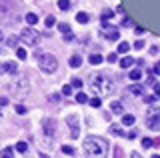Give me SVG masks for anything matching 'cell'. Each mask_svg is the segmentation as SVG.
<instances>
[{
	"label": "cell",
	"instance_id": "6da1fadb",
	"mask_svg": "<svg viewBox=\"0 0 160 158\" xmlns=\"http://www.w3.org/2000/svg\"><path fill=\"white\" fill-rule=\"evenodd\" d=\"M84 152L88 158H106L108 142L102 136H86L84 138Z\"/></svg>",
	"mask_w": 160,
	"mask_h": 158
},
{
	"label": "cell",
	"instance_id": "7a4b0ae2",
	"mask_svg": "<svg viewBox=\"0 0 160 158\" xmlns=\"http://www.w3.org/2000/svg\"><path fill=\"white\" fill-rule=\"evenodd\" d=\"M90 86H92V90L96 92L98 96H110L112 90H114V80L106 72H100V74H96V76L92 78V84Z\"/></svg>",
	"mask_w": 160,
	"mask_h": 158
},
{
	"label": "cell",
	"instance_id": "3957f363",
	"mask_svg": "<svg viewBox=\"0 0 160 158\" xmlns=\"http://www.w3.org/2000/svg\"><path fill=\"white\" fill-rule=\"evenodd\" d=\"M38 64H40V70L46 72V74H52L58 68L56 56H54V54H48V52H44V54H40V56H38Z\"/></svg>",
	"mask_w": 160,
	"mask_h": 158
},
{
	"label": "cell",
	"instance_id": "277c9868",
	"mask_svg": "<svg viewBox=\"0 0 160 158\" xmlns=\"http://www.w3.org/2000/svg\"><path fill=\"white\" fill-rule=\"evenodd\" d=\"M20 40L28 44V46H36L40 42V34L34 28H24V30H20Z\"/></svg>",
	"mask_w": 160,
	"mask_h": 158
},
{
	"label": "cell",
	"instance_id": "5b68a950",
	"mask_svg": "<svg viewBox=\"0 0 160 158\" xmlns=\"http://www.w3.org/2000/svg\"><path fill=\"white\" fill-rule=\"evenodd\" d=\"M146 126L150 128V130H154V132L160 130V110L150 108L148 114H146Z\"/></svg>",
	"mask_w": 160,
	"mask_h": 158
},
{
	"label": "cell",
	"instance_id": "8992f818",
	"mask_svg": "<svg viewBox=\"0 0 160 158\" xmlns=\"http://www.w3.org/2000/svg\"><path fill=\"white\" fill-rule=\"evenodd\" d=\"M102 36L106 38V40H118V38H120L118 26H104L102 28Z\"/></svg>",
	"mask_w": 160,
	"mask_h": 158
},
{
	"label": "cell",
	"instance_id": "52a82bcc",
	"mask_svg": "<svg viewBox=\"0 0 160 158\" xmlns=\"http://www.w3.org/2000/svg\"><path fill=\"white\" fill-rule=\"evenodd\" d=\"M66 124L70 126V136H72V138H78V128H80V122H78V118L74 116V114L66 116Z\"/></svg>",
	"mask_w": 160,
	"mask_h": 158
},
{
	"label": "cell",
	"instance_id": "ba28073f",
	"mask_svg": "<svg viewBox=\"0 0 160 158\" xmlns=\"http://www.w3.org/2000/svg\"><path fill=\"white\" fill-rule=\"evenodd\" d=\"M58 30L62 32V36L66 38V40H74V34H72V28H70V24L60 22V24H58Z\"/></svg>",
	"mask_w": 160,
	"mask_h": 158
},
{
	"label": "cell",
	"instance_id": "9c48e42d",
	"mask_svg": "<svg viewBox=\"0 0 160 158\" xmlns=\"http://www.w3.org/2000/svg\"><path fill=\"white\" fill-rule=\"evenodd\" d=\"M126 92L128 94H132V96H142L144 94V86H140V84H130L126 88Z\"/></svg>",
	"mask_w": 160,
	"mask_h": 158
},
{
	"label": "cell",
	"instance_id": "30bf717a",
	"mask_svg": "<svg viewBox=\"0 0 160 158\" xmlns=\"http://www.w3.org/2000/svg\"><path fill=\"white\" fill-rule=\"evenodd\" d=\"M110 112H112V114H124V106H122V102H118V100L110 102Z\"/></svg>",
	"mask_w": 160,
	"mask_h": 158
},
{
	"label": "cell",
	"instance_id": "8fae6325",
	"mask_svg": "<svg viewBox=\"0 0 160 158\" xmlns=\"http://www.w3.org/2000/svg\"><path fill=\"white\" fill-rule=\"evenodd\" d=\"M44 134H46V136L54 134V120H52V118H50V120H44Z\"/></svg>",
	"mask_w": 160,
	"mask_h": 158
},
{
	"label": "cell",
	"instance_id": "7c38bea8",
	"mask_svg": "<svg viewBox=\"0 0 160 158\" xmlns=\"http://www.w3.org/2000/svg\"><path fill=\"white\" fill-rule=\"evenodd\" d=\"M68 64H70V66H72V68H78L80 64H82V56H80V54H74V56H70Z\"/></svg>",
	"mask_w": 160,
	"mask_h": 158
},
{
	"label": "cell",
	"instance_id": "4fadbf2b",
	"mask_svg": "<svg viewBox=\"0 0 160 158\" xmlns=\"http://www.w3.org/2000/svg\"><path fill=\"white\" fill-rule=\"evenodd\" d=\"M134 122H136V118H134L132 114H124V116H122V124H124V126H132Z\"/></svg>",
	"mask_w": 160,
	"mask_h": 158
},
{
	"label": "cell",
	"instance_id": "5bb4252c",
	"mask_svg": "<svg viewBox=\"0 0 160 158\" xmlns=\"http://www.w3.org/2000/svg\"><path fill=\"white\" fill-rule=\"evenodd\" d=\"M4 66H6V72H10V74H14V76H16V72H18L16 62H6Z\"/></svg>",
	"mask_w": 160,
	"mask_h": 158
},
{
	"label": "cell",
	"instance_id": "9a60e30c",
	"mask_svg": "<svg viewBox=\"0 0 160 158\" xmlns=\"http://www.w3.org/2000/svg\"><path fill=\"white\" fill-rule=\"evenodd\" d=\"M76 20H78L80 24H86V22H90V16H88L86 12H78V14H76Z\"/></svg>",
	"mask_w": 160,
	"mask_h": 158
},
{
	"label": "cell",
	"instance_id": "2e32d148",
	"mask_svg": "<svg viewBox=\"0 0 160 158\" xmlns=\"http://www.w3.org/2000/svg\"><path fill=\"white\" fill-rule=\"evenodd\" d=\"M110 132H112V134H116V136H126V132H122V128H120L118 124H112V126H110Z\"/></svg>",
	"mask_w": 160,
	"mask_h": 158
},
{
	"label": "cell",
	"instance_id": "e0dca14e",
	"mask_svg": "<svg viewBox=\"0 0 160 158\" xmlns=\"http://www.w3.org/2000/svg\"><path fill=\"white\" fill-rule=\"evenodd\" d=\"M26 22L30 24V26H34V24L38 22V16H36L34 12H28V14H26Z\"/></svg>",
	"mask_w": 160,
	"mask_h": 158
},
{
	"label": "cell",
	"instance_id": "ac0fdd59",
	"mask_svg": "<svg viewBox=\"0 0 160 158\" xmlns=\"http://www.w3.org/2000/svg\"><path fill=\"white\" fill-rule=\"evenodd\" d=\"M0 158H14V150H12V148H4V150H0Z\"/></svg>",
	"mask_w": 160,
	"mask_h": 158
},
{
	"label": "cell",
	"instance_id": "d6986e66",
	"mask_svg": "<svg viewBox=\"0 0 160 158\" xmlns=\"http://www.w3.org/2000/svg\"><path fill=\"white\" fill-rule=\"evenodd\" d=\"M132 64H134V58H130V56H126V58L120 60V66H122V68H130Z\"/></svg>",
	"mask_w": 160,
	"mask_h": 158
},
{
	"label": "cell",
	"instance_id": "ffe728a7",
	"mask_svg": "<svg viewBox=\"0 0 160 158\" xmlns=\"http://www.w3.org/2000/svg\"><path fill=\"white\" fill-rule=\"evenodd\" d=\"M112 16H114V12L110 10V8H104V10H102V16H100V18H102L104 22H106V20H110Z\"/></svg>",
	"mask_w": 160,
	"mask_h": 158
},
{
	"label": "cell",
	"instance_id": "44dd1931",
	"mask_svg": "<svg viewBox=\"0 0 160 158\" xmlns=\"http://www.w3.org/2000/svg\"><path fill=\"white\" fill-rule=\"evenodd\" d=\"M88 62L90 64H100V62H102V56H100V54H90Z\"/></svg>",
	"mask_w": 160,
	"mask_h": 158
},
{
	"label": "cell",
	"instance_id": "7402d4cb",
	"mask_svg": "<svg viewBox=\"0 0 160 158\" xmlns=\"http://www.w3.org/2000/svg\"><path fill=\"white\" fill-rule=\"evenodd\" d=\"M140 78H142V70H138V68H136V70L130 72V80H140Z\"/></svg>",
	"mask_w": 160,
	"mask_h": 158
},
{
	"label": "cell",
	"instance_id": "603a6c76",
	"mask_svg": "<svg viewBox=\"0 0 160 158\" xmlns=\"http://www.w3.org/2000/svg\"><path fill=\"white\" fill-rule=\"evenodd\" d=\"M76 102H80V104H86V102H88V96L84 94V92H78V94H76Z\"/></svg>",
	"mask_w": 160,
	"mask_h": 158
},
{
	"label": "cell",
	"instance_id": "cb8c5ba5",
	"mask_svg": "<svg viewBox=\"0 0 160 158\" xmlns=\"http://www.w3.org/2000/svg\"><path fill=\"white\" fill-rule=\"evenodd\" d=\"M128 48H130V44H128V42H120V44H118V52H120V54H126V52H128Z\"/></svg>",
	"mask_w": 160,
	"mask_h": 158
},
{
	"label": "cell",
	"instance_id": "d4e9b609",
	"mask_svg": "<svg viewBox=\"0 0 160 158\" xmlns=\"http://www.w3.org/2000/svg\"><path fill=\"white\" fill-rule=\"evenodd\" d=\"M156 100H160V96H156V94H144V102H148V104H152V102H156Z\"/></svg>",
	"mask_w": 160,
	"mask_h": 158
},
{
	"label": "cell",
	"instance_id": "484cf974",
	"mask_svg": "<svg viewBox=\"0 0 160 158\" xmlns=\"http://www.w3.org/2000/svg\"><path fill=\"white\" fill-rule=\"evenodd\" d=\"M58 8L60 10H68L70 8V0H58Z\"/></svg>",
	"mask_w": 160,
	"mask_h": 158
},
{
	"label": "cell",
	"instance_id": "4316f807",
	"mask_svg": "<svg viewBox=\"0 0 160 158\" xmlns=\"http://www.w3.org/2000/svg\"><path fill=\"white\" fill-rule=\"evenodd\" d=\"M88 102H90V106H94V108L102 106V100H100V98H88Z\"/></svg>",
	"mask_w": 160,
	"mask_h": 158
},
{
	"label": "cell",
	"instance_id": "83f0119b",
	"mask_svg": "<svg viewBox=\"0 0 160 158\" xmlns=\"http://www.w3.org/2000/svg\"><path fill=\"white\" fill-rule=\"evenodd\" d=\"M16 150L18 152H26L28 150V144H26V142H16Z\"/></svg>",
	"mask_w": 160,
	"mask_h": 158
},
{
	"label": "cell",
	"instance_id": "f1b7e54d",
	"mask_svg": "<svg viewBox=\"0 0 160 158\" xmlns=\"http://www.w3.org/2000/svg\"><path fill=\"white\" fill-rule=\"evenodd\" d=\"M44 24H46V28L54 26V24H56V18H54V16H46V20H44Z\"/></svg>",
	"mask_w": 160,
	"mask_h": 158
},
{
	"label": "cell",
	"instance_id": "f546056e",
	"mask_svg": "<svg viewBox=\"0 0 160 158\" xmlns=\"http://www.w3.org/2000/svg\"><path fill=\"white\" fill-rule=\"evenodd\" d=\"M16 56L20 58V60H26L28 54H26V50H24V48H18V50H16Z\"/></svg>",
	"mask_w": 160,
	"mask_h": 158
},
{
	"label": "cell",
	"instance_id": "4dcf8cb0",
	"mask_svg": "<svg viewBox=\"0 0 160 158\" xmlns=\"http://www.w3.org/2000/svg\"><path fill=\"white\" fill-rule=\"evenodd\" d=\"M72 88H82V80L80 78H72V84H70Z\"/></svg>",
	"mask_w": 160,
	"mask_h": 158
},
{
	"label": "cell",
	"instance_id": "1f68e13d",
	"mask_svg": "<svg viewBox=\"0 0 160 158\" xmlns=\"http://www.w3.org/2000/svg\"><path fill=\"white\" fill-rule=\"evenodd\" d=\"M60 150H62L64 154H74V148H72V146H62Z\"/></svg>",
	"mask_w": 160,
	"mask_h": 158
},
{
	"label": "cell",
	"instance_id": "d6a6232c",
	"mask_svg": "<svg viewBox=\"0 0 160 158\" xmlns=\"http://www.w3.org/2000/svg\"><path fill=\"white\" fill-rule=\"evenodd\" d=\"M62 94H64V96H68V94H72V86H70V84H66V86H64V88H62Z\"/></svg>",
	"mask_w": 160,
	"mask_h": 158
},
{
	"label": "cell",
	"instance_id": "836d02e7",
	"mask_svg": "<svg viewBox=\"0 0 160 158\" xmlns=\"http://www.w3.org/2000/svg\"><path fill=\"white\" fill-rule=\"evenodd\" d=\"M122 24H124V26H136L132 18H124V20H122Z\"/></svg>",
	"mask_w": 160,
	"mask_h": 158
},
{
	"label": "cell",
	"instance_id": "e575fe53",
	"mask_svg": "<svg viewBox=\"0 0 160 158\" xmlns=\"http://www.w3.org/2000/svg\"><path fill=\"white\" fill-rule=\"evenodd\" d=\"M16 114H26V106L18 104V106H16Z\"/></svg>",
	"mask_w": 160,
	"mask_h": 158
},
{
	"label": "cell",
	"instance_id": "d590c367",
	"mask_svg": "<svg viewBox=\"0 0 160 158\" xmlns=\"http://www.w3.org/2000/svg\"><path fill=\"white\" fill-rule=\"evenodd\" d=\"M142 146L144 148H152V140H150V138H144V140H142Z\"/></svg>",
	"mask_w": 160,
	"mask_h": 158
},
{
	"label": "cell",
	"instance_id": "8d00e7d4",
	"mask_svg": "<svg viewBox=\"0 0 160 158\" xmlns=\"http://www.w3.org/2000/svg\"><path fill=\"white\" fill-rule=\"evenodd\" d=\"M48 100L56 104V102H60V96H58V94H50V96H48Z\"/></svg>",
	"mask_w": 160,
	"mask_h": 158
},
{
	"label": "cell",
	"instance_id": "74e56055",
	"mask_svg": "<svg viewBox=\"0 0 160 158\" xmlns=\"http://www.w3.org/2000/svg\"><path fill=\"white\" fill-rule=\"evenodd\" d=\"M146 84H150V86H154V84H156V78H154L152 74H150V76L146 78Z\"/></svg>",
	"mask_w": 160,
	"mask_h": 158
},
{
	"label": "cell",
	"instance_id": "f35d334b",
	"mask_svg": "<svg viewBox=\"0 0 160 158\" xmlns=\"http://www.w3.org/2000/svg\"><path fill=\"white\" fill-rule=\"evenodd\" d=\"M134 48H136V50H142V48H144V42L142 40H136V42H134Z\"/></svg>",
	"mask_w": 160,
	"mask_h": 158
},
{
	"label": "cell",
	"instance_id": "ab89813d",
	"mask_svg": "<svg viewBox=\"0 0 160 158\" xmlns=\"http://www.w3.org/2000/svg\"><path fill=\"white\" fill-rule=\"evenodd\" d=\"M116 60H118V56H116L114 52H112V54H108V62H110V64H112V62H116Z\"/></svg>",
	"mask_w": 160,
	"mask_h": 158
},
{
	"label": "cell",
	"instance_id": "60d3db41",
	"mask_svg": "<svg viewBox=\"0 0 160 158\" xmlns=\"http://www.w3.org/2000/svg\"><path fill=\"white\" fill-rule=\"evenodd\" d=\"M134 32H136L138 36H142V34H144V28L142 26H134Z\"/></svg>",
	"mask_w": 160,
	"mask_h": 158
},
{
	"label": "cell",
	"instance_id": "b9f144b4",
	"mask_svg": "<svg viewBox=\"0 0 160 158\" xmlns=\"http://www.w3.org/2000/svg\"><path fill=\"white\" fill-rule=\"evenodd\" d=\"M154 94H156V96H160V84H158V82L154 84Z\"/></svg>",
	"mask_w": 160,
	"mask_h": 158
},
{
	"label": "cell",
	"instance_id": "7bdbcfd3",
	"mask_svg": "<svg viewBox=\"0 0 160 158\" xmlns=\"http://www.w3.org/2000/svg\"><path fill=\"white\" fill-rule=\"evenodd\" d=\"M6 104H8V98L2 96V98H0V106H6Z\"/></svg>",
	"mask_w": 160,
	"mask_h": 158
},
{
	"label": "cell",
	"instance_id": "ee69618b",
	"mask_svg": "<svg viewBox=\"0 0 160 158\" xmlns=\"http://www.w3.org/2000/svg\"><path fill=\"white\" fill-rule=\"evenodd\" d=\"M150 54H154V56H156V54H158V46H152V48H150Z\"/></svg>",
	"mask_w": 160,
	"mask_h": 158
},
{
	"label": "cell",
	"instance_id": "f6af8a7d",
	"mask_svg": "<svg viewBox=\"0 0 160 158\" xmlns=\"http://www.w3.org/2000/svg\"><path fill=\"white\" fill-rule=\"evenodd\" d=\"M154 74H160V62L154 64Z\"/></svg>",
	"mask_w": 160,
	"mask_h": 158
},
{
	"label": "cell",
	"instance_id": "bcb514c9",
	"mask_svg": "<svg viewBox=\"0 0 160 158\" xmlns=\"http://www.w3.org/2000/svg\"><path fill=\"white\" fill-rule=\"evenodd\" d=\"M130 158H140V154L138 152H130Z\"/></svg>",
	"mask_w": 160,
	"mask_h": 158
},
{
	"label": "cell",
	"instance_id": "7dc6e473",
	"mask_svg": "<svg viewBox=\"0 0 160 158\" xmlns=\"http://www.w3.org/2000/svg\"><path fill=\"white\" fill-rule=\"evenodd\" d=\"M152 158H160V156H158V154H154V156H152Z\"/></svg>",
	"mask_w": 160,
	"mask_h": 158
},
{
	"label": "cell",
	"instance_id": "c3c4849f",
	"mask_svg": "<svg viewBox=\"0 0 160 158\" xmlns=\"http://www.w3.org/2000/svg\"><path fill=\"white\" fill-rule=\"evenodd\" d=\"M0 40H2V32H0Z\"/></svg>",
	"mask_w": 160,
	"mask_h": 158
}]
</instances>
